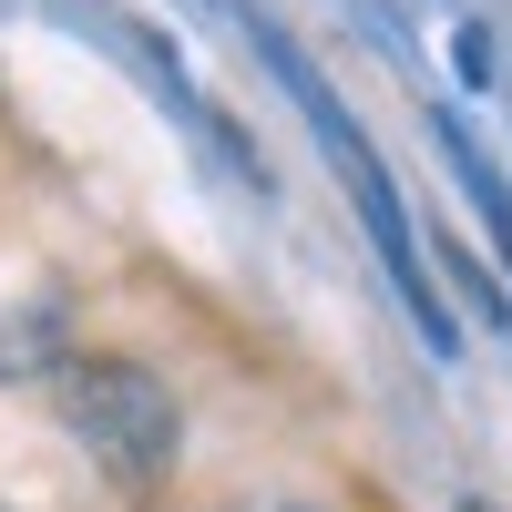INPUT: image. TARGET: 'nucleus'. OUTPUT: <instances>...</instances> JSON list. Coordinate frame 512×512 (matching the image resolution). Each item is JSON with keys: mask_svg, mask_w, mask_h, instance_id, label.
I'll return each mask as SVG.
<instances>
[{"mask_svg": "<svg viewBox=\"0 0 512 512\" xmlns=\"http://www.w3.org/2000/svg\"><path fill=\"white\" fill-rule=\"evenodd\" d=\"M472 512H482V502H472Z\"/></svg>", "mask_w": 512, "mask_h": 512, "instance_id": "4", "label": "nucleus"}, {"mask_svg": "<svg viewBox=\"0 0 512 512\" xmlns=\"http://www.w3.org/2000/svg\"><path fill=\"white\" fill-rule=\"evenodd\" d=\"M62 431L103 461V482L154 492L175 472V451H185V400H175V379L154 359H113L103 349V359L62 369Z\"/></svg>", "mask_w": 512, "mask_h": 512, "instance_id": "1", "label": "nucleus"}, {"mask_svg": "<svg viewBox=\"0 0 512 512\" xmlns=\"http://www.w3.org/2000/svg\"><path fill=\"white\" fill-rule=\"evenodd\" d=\"M0 512H11V502H0Z\"/></svg>", "mask_w": 512, "mask_h": 512, "instance_id": "3", "label": "nucleus"}, {"mask_svg": "<svg viewBox=\"0 0 512 512\" xmlns=\"http://www.w3.org/2000/svg\"><path fill=\"white\" fill-rule=\"evenodd\" d=\"M226 512H318V502H287V492H267V502H226Z\"/></svg>", "mask_w": 512, "mask_h": 512, "instance_id": "2", "label": "nucleus"}]
</instances>
